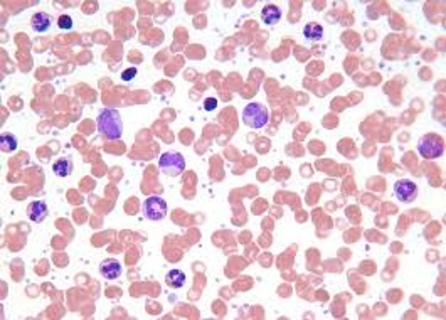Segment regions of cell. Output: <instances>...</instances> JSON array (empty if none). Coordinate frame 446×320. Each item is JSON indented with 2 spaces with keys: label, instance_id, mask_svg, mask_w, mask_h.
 Instances as JSON below:
<instances>
[{
  "label": "cell",
  "instance_id": "cell-6",
  "mask_svg": "<svg viewBox=\"0 0 446 320\" xmlns=\"http://www.w3.org/2000/svg\"><path fill=\"white\" fill-rule=\"evenodd\" d=\"M394 194L402 202H413L418 197V185L409 179H401L394 185Z\"/></svg>",
  "mask_w": 446,
  "mask_h": 320
},
{
  "label": "cell",
  "instance_id": "cell-13",
  "mask_svg": "<svg viewBox=\"0 0 446 320\" xmlns=\"http://www.w3.org/2000/svg\"><path fill=\"white\" fill-rule=\"evenodd\" d=\"M303 35L308 41H319V39H322V35H323V27L320 26L319 22H308L307 26H305V29H303Z\"/></svg>",
  "mask_w": 446,
  "mask_h": 320
},
{
  "label": "cell",
  "instance_id": "cell-1",
  "mask_svg": "<svg viewBox=\"0 0 446 320\" xmlns=\"http://www.w3.org/2000/svg\"><path fill=\"white\" fill-rule=\"evenodd\" d=\"M98 131L108 138V140H120L121 134H123V122H121V115L118 110L113 108H105L101 110L96 118Z\"/></svg>",
  "mask_w": 446,
  "mask_h": 320
},
{
  "label": "cell",
  "instance_id": "cell-7",
  "mask_svg": "<svg viewBox=\"0 0 446 320\" xmlns=\"http://www.w3.org/2000/svg\"><path fill=\"white\" fill-rule=\"evenodd\" d=\"M100 273L108 280H117L121 275V263L118 261V259L108 258V259H105V261H101Z\"/></svg>",
  "mask_w": 446,
  "mask_h": 320
},
{
  "label": "cell",
  "instance_id": "cell-12",
  "mask_svg": "<svg viewBox=\"0 0 446 320\" xmlns=\"http://www.w3.org/2000/svg\"><path fill=\"white\" fill-rule=\"evenodd\" d=\"M52 172L59 177H68L72 172V162L69 159H59L54 162L52 165Z\"/></svg>",
  "mask_w": 446,
  "mask_h": 320
},
{
  "label": "cell",
  "instance_id": "cell-5",
  "mask_svg": "<svg viewBox=\"0 0 446 320\" xmlns=\"http://www.w3.org/2000/svg\"><path fill=\"white\" fill-rule=\"evenodd\" d=\"M143 214L150 221H162L167 216V202L160 196H150L143 202Z\"/></svg>",
  "mask_w": 446,
  "mask_h": 320
},
{
  "label": "cell",
  "instance_id": "cell-16",
  "mask_svg": "<svg viewBox=\"0 0 446 320\" xmlns=\"http://www.w3.org/2000/svg\"><path fill=\"white\" fill-rule=\"evenodd\" d=\"M135 76H137V68H128V69H125L123 72H121V80H123V81H130Z\"/></svg>",
  "mask_w": 446,
  "mask_h": 320
},
{
  "label": "cell",
  "instance_id": "cell-8",
  "mask_svg": "<svg viewBox=\"0 0 446 320\" xmlns=\"http://www.w3.org/2000/svg\"><path fill=\"white\" fill-rule=\"evenodd\" d=\"M27 214H29V219L34 221V222H42L47 217L49 214V209L46 206V202L42 201H35V202H30L29 208H27Z\"/></svg>",
  "mask_w": 446,
  "mask_h": 320
},
{
  "label": "cell",
  "instance_id": "cell-3",
  "mask_svg": "<svg viewBox=\"0 0 446 320\" xmlns=\"http://www.w3.org/2000/svg\"><path fill=\"white\" fill-rule=\"evenodd\" d=\"M418 152L424 159H438L444 154V142L441 137L435 134H428L419 138L418 142Z\"/></svg>",
  "mask_w": 446,
  "mask_h": 320
},
{
  "label": "cell",
  "instance_id": "cell-14",
  "mask_svg": "<svg viewBox=\"0 0 446 320\" xmlns=\"http://www.w3.org/2000/svg\"><path fill=\"white\" fill-rule=\"evenodd\" d=\"M0 147H2V152H14L17 148V138L12 134H2V137H0Z\"/></svg>",
  "mask_w": 446,
  "mask_h": 320
},
{
  "label": "cell",
  "instance_id": "cell-4",
  "mask_svg": "<svg viewBox=\"0 0 446 320\" xmlns=\"http://www.w3.org/2000/svg\"><path fill=\"white\" fill-rule=\"evenodd\" d=\"M158 168L160 172H163L165 176L170 177H177L184 172L185 168V160L184 155L179 152H165L160 155V160H158Z\"/></svg>",
  "mask_w": 446,
  "mask_h": 320
},
{
  "label": "cell",
  "instance_id": "cell-11",
  "mask_svg": "<svg viewBox=\"0 0 446 320\" xmlns=\"http://www.w3.org/2000/svg\"><path fill=\"white\" fill-rule=\"evenodd\" d=\"M165 283L172 288H182L185 283V273L180 270H170L167 275H165Z\"/></svg>",
  "mask_w": 446,
  "mask_h": 320
},
{
  "label": "cell",
  "instance_id": "cell-9",
  "mask_svg": "<svg viewBox=\"0 0 446 320\" xmlns=\"http://www.w3.org/2000/svg\"><path fill=\"white\" fill-rule=\"evenodd\" d=\"M261 19L265 24H268V26H273V24L280 22V19H282V10H280L276 5H266V7H263L261 10Z\"/></svg>",
  "mask_w": 446,
  "mask_h": 320
},
{
  "label": "cell",
  "instance_id": "cell-17",
  "mask_svg": "<svg viewBox=\"0 0 446 320\" xmlns=\"http://www.w3.org/2000/svg\"><path fill=\"white\" fill-rule=\"evenodd\" d=\"M216 106H217V100H216V98H207V100H206V110H207V111L214 110Z\"/></svg>",
  "mask_w": 446,
  "mask_h": 320
},
{
  "label": "cell",
  "instance_id": "cell-10",
  "mask_svg": "<svg viewBox=\"0 0 446 320\" xmlns=\"http://www.w3.org/2000/svg\"><path fill=\"white\" fill-rule=\"evenodd\" d=\"M30 27H32L35 32H46L47 29L51 27V17L44 14V12H38V14L32 15Z\"/></svg>",
  "mask_w": 446,
  "mask_h": 320
},
{
  "label": "cell",
  "instance_id": "cell-15",
  "mask_svg": "<svg viewBox=\"0 0 446 320\" xmlns=\"http://www.w3.org/2000/svg\"><path fill=\"white\" fill-rule=\"evenodd\" d=\"M58 24L61 29H64V31H69V29L72 27V19L69 15H61L58 19Z\"/></svg>",
  "mask_w": 446,
  "mask_h": 320
},
{
  "label": "cell",
  "instance_id": "cell-2",
  "mask_svg": "<svg viewBox=\"0 0 446 320\" xmlns=\"http://www.w3.org/2000/svg\"><path fill=\"white\" fill-rule=\"evenodd\" d=\"M241 118L244 125H248L249 128H263L270 120V111L261 103H249L244 106Z\"/></svg>",
  "mask_w": 446,
  "mask_h": 320
}]
</instances>
